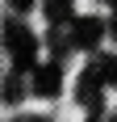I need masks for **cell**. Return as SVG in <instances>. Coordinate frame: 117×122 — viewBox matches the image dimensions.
I'll list each match as a JSON object with an SVG mask.
<instances>
[{
	"label": "cell",
	"instance_id": "8992f818",
	"mask_svg": "<svg viewBox=\"0 0 117 122\" xmlns=\"http://www.w3.org/2000/svg\"><path fill=\"white\" fill-rule=\"evenodd\" d=\"M96 72H100V80H105V84L117 88V59H100V63H96Z\"/></svg>",
	"mask_w": 117,
	"mask_h": 122
},
{
	"label": "cell",
	"instance_id": "3957f363",
	"mask_svg": "<svg viewBox=\"0 0 117 122\" xmlns=\"http://www.w3.org/2000/svg\"><path fill=\"white\" fill-rule=\"evenodd\" d=\"M100 88H105L100 72H96V67H84V72H80V101H84L92 114L100 110Z\"/></svg>",
	"mask_w": 117,
	"mask_h": 122
},
{
	"label": "cell",
	"instance_id": "8fae6325",
	"mask_svg": "<svg viewBox=\"0 0 117 122\" xmlns=\"http://www.w3.org/2000/svg\"><path fill=\"white\" fill-rule=\"evenodd\" d=\"M113 9H117V0H113Z\"/></svg>",
	"mask_w": 117,
	"mask_h": 122
},
{
	"label": "cell",
	"instance_id": "6da1fadb",
	"mask_svg": "<svg viewBox=\"0 0 117 122\" xmlns=\"http://www.w3.org/2000/svg\"><path fill=\"white\" fill-rule=\"evenodd\" d=\"M4 51H9L13 67H34V59H38V38L29 34L21 21H9V25H4Z\"/></svg>",
	"mask_w": 117,
	"mask_h": 122
},
{
	"label": "cell",
	"instance_id": "52a82bcc",
	"mask_svg": "<svg viewBox=\"0 0 117 122\" xmlns=\"http://www.w3.org/2000/svg\"><path fill=\"white\" fill-rule=\"evenodd\" d=\"M21 93H25V88H21V76H9V80H4V101H17Z\"/></svg>",
	"mask_w": 117,
	"mask_h": 122
},
{
	"label": "cell",
	"instance_id": "30bf717a",
	"mask_svg": "<svg viewBox=\"0 0 117 122\" xmlns=\"http://www.w3.org/2000/svg\"><path fill=\"white\" fill-rule=\"evenodd\" d=\"M109 30H113V38H117V13H113V25H109Z\"/></svg>",
	"mask_w": 117,
	"mask_h": 122
},
{
	"label": "cell",
	"instance_id": "5b68a950",
	"mask_svg": "<svg viewBox=\"0 0 117 122\" xmlns=\"http://www.w3.org/2000/svg\"><path fill=\"white\" fill-rule=\"evenodd\" d=\"M46 17H50V21H67V17H71V0H46Z\"/></svg>",
	"mask_w": 117,
	"mask_h": 122
},
{
	"label": "cell",
	"instance_id": "7a4b0ae2",
	"mask_svg": "<svg viewBox=\"0 0 117 122\" xmlns=\"http://www.w3.org/2000/svg\"><path fill=\"white\" fill-rule=\"evenodd\" d=\"M100 34H105L100 17H80V21H75V30H71V42H75L80 51H92L96 42H100Z\"/></svg>",
	"mask_w": 117,
	"mask_h": 122
},
{
	"label": "cell",
	"instance_id": "277c9868",
	"mask_svg": "<svg viewBox=\"0 0 117 122\" xmlns=\"http://www.w3.org/2000/svg\"><path fill=\"white\" fill-rule=\"evenodd\" d=\"M58 80H63L58 63H46V67H34V93H38V97H54V93H58Z\"/></svg>",
	"mask_w": 117,
	"mask_h": 122
},
{
	"label": "cell",
	"instance_id": "ba28073f",
	"mask_svg": "<svg viewBox=\"0 0 117 122\" xmlns=\"http://www.w3.org/2000/svg\"><path fill=\"white\" fill-rule=\"evenodd\" d=\"M9 4H13V9H17V13H25V9H29V4H34V0H9Z\"/></svg>",
	"mask_w": 117,
	"mask_h": 122
},
{
	"label": "cell",
	"instance_id": "9c48e42d",
	"mask_svg": "<svg viewBox=\"0 0 117 122\" xmlns=\"http://www.w3.org/2000/svg\"><path fill=\"white\" fill-rule=\"evenodd\" d=\"M13 122H46V118H38V114H21V118H13Z\"/></svg>",
	"mask_w": 117,
	"mask_h": 122
}]
</instances>
